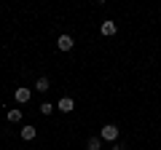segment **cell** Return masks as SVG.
Segmentation results:
<instances>
[{"label": "cell", "instance_id": "obj_5", "mask_svg": "<svg viewBox=\"0 0 161 150\" xmlns=\"http://www.w3.org/2000/svg\"><path fill=\"white\" fill-rule=\"evenodd\" d=\"M57 110H59V113H73V110H75V102H73L70 97H62V99H59V104H57Z\"/></svg>", "mask_w": 161, "mask_h": 150}, {"label": "cell", "instance_id": "obj_8", "mask_svg": "<svg viewBox=\"0 0 161 150\" xmlns=\"http://www.w3.org/2000/svg\"><path fill=\"white\" fill-rule=\"evenodd\" d=\"M35 88H38L40 94H43V91H48V88H51V81H48L46 75H43V78H38V83H35Z\"/></svg>", "mask_w": 161, "mask_h": 150}, {"label": "cell", "instance_id": "obj_6", "mask_svg": "<svg viewBox=\"0 0 161 150\" xmlns=\"http://www.w3.org/2000/svg\"><path fill=\"white\" fill-rule=\"evenodd\" d=\"M35 137H38V129L35 126H22V139L30 142V139H35Z\"/></svg>", "mask_w": 161, "mask_h": 150}, {"label": "cell", "instance_id": "obj_7", "mask_svg": "<svg viewBox=\"0 0 161 150\" xmlns=\"http://www.w3.org/2000/svg\"><path fill=\"white\" fill-rule=\"evenodd\" d=\"M86 150H102V139L99 137H89L86 139Z\"/></svg>", "mask_w": 161, "mask_h": 150}, {"label": "cell", "instance_id": "obj_3", "mask_svg": "<svg viewBox=\"0 0 161 150\" xmlns=\"http://www.w3.org/2000/svg\"><path fill=\"white\" fill-rule=\"evenodd\" d=\"M73 46H75V40L70 38V35H59V38H57V48H59V51H70Z\"/></svg>", "mask_w": 161, "mask_h": 150}, {"label": "cell", "instance_id": "obj_11", "mask_svg": "<svg viewBox=\"0 0 161 150\" xmlns=\"http://www.w3.org/2000/svg\"><path fill=\"white\" fill-rule=\"evenodd\" d=\"M110 150H124V145H118V142H115V145H113Z\"/></svg>", "mask_w": 161, "mask_h": 150}, {"label": "cell", "instance_id": "obj_10", "mask_svg": "<svg viewBox=\"0 0 161 150\" xmlns=\"http://www.w3.org/2000/svg\"><path fill=\"white\" fill-rule=\"evenodd\" d=\"M54 110H57V107H54L51 102H40V113H43V115H51Z\"/></svg>", "mask_w": 161, "mask_h": 150}, {"label": "cell", "instance_id": "obj_1", "mask_svg": "<svg viewBox=\"0 0 161 150\" xmlns=\"http://www.w3.org/2000/svg\"><path fill=\"white\" fill-rule=\"evenodd\" d=\"M118 126H115V123H105L102 126V131H99V139H102V142H115V139H118Z\"/></svg>", "mask_w": 161, "mask_h": 150}, {"label": "cell", "instance_id": "obj_9", "mask_svg": "<svg viewBox=\"0 0 161 150\" xmlns=\"http://www.w3.org/2000/svg\"><path fill=\"white\" fill-rule=\"evenodd\" d=\"M8 121H11V123H22V110H19V107L8 110Z\"/></svg>", "mask_w": 161, "mask_h": 150}, {"label": "cell", "instance_id": "obj_4", "mask_svg": "<svg viewBox=\"0 0 161 150\" xmlns=\"http://www.w3.org/2000/svg\"><path fill=\"white\" fill-rule=\"evenodd\" d=\"M99 32H102L105 38H113V35L118 32V24H115V22H110V19H108V22H102V27H99Z\"/></svg>", "mask_w": 161, "mask_h": 150}, {"label": "cell", "instance_id": "obj_2", "mask_svg": "<svg viewBox=\"0 0 161 150\" xmlns=\"http://www.w3.org/2000/svg\"><path fill=\"white\" fill-rule=\"evenodd\" d=\"M14 97H16V102H19V104H24V102H30V97H32V91H30L27 86H16V91H14Z\"/></svg>", "mask_w": 161, "mask_h": 150}]
</instances>
